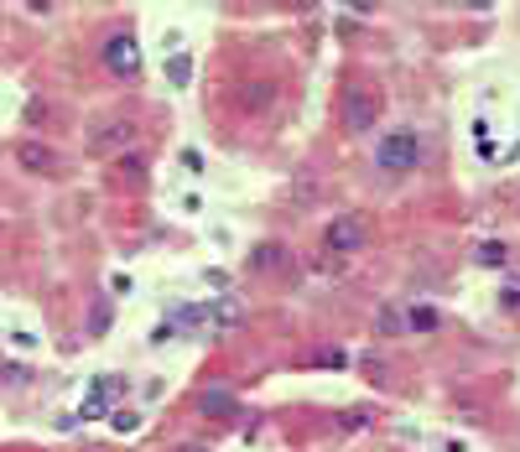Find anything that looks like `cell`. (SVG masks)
Listing matches in <instances>:
<instances>
[{"label": "cell", "mask_w": 520, "mask_h": 452, "mask_svg": "<svg viewBox=\"0 0 520 452\" xmlns=\"http://www.w3.org/2000/svg\"><path fill=\"white\" fill-rule=\"evenodd\" d=\"M422 156H426V146H422V135L416 131H390V135H380V146H375V161H380V172H416L422 167Z\"/></svg>", "instance_id": "cell-1"}, {"label": "cell", "mask_w": 520, "mask_h": 452, "mask_svg": "<svg viewBox=\"0 0 520 452\" xmlns=\"http://www.w3.org/2000/svg\"><path fill=\"white\" fill-rule=\"evenodd\" d=\"M375 109H380V99L369 94V89H349V94H343V120H349V131H369V125H375Z\"/></svg>", "instance_id": "cell-2"}, {"label": "cell", "mask_w": 520, "mask_h": 452, "mask_svg": "<svg viewBox=\"0 0 520 452\" xmlns=\"http://www.w3.org/2000/svg\"><path fill=\"white\" fill-rule=\"evenodd\" d=\"M365 245V224L359 218H333L328 224V250H359Z\"/></svg>", "instance_id": "cell-3"}, {"label": "cell", "mask_w": 520, "mask_h": 452, "mask_svg": "<svg viewBox=\"0 0 520 452\" xmlns=\"http://www.w3.org/2000/svg\"><path fill=\"white\" fill-rule=\"evenodd\" d=\"M105 63H109L115 73H136V68H141V52H136V42H130V36H109Z\"/></svg>", "instance_id": "cell-4"}, {"label": "cell", "mask_w": 520, "mask_h": 452, "mask_svg": "<svg viewBox=\"0 0 520 452\" xmlns=\"http://www.w3.org/2000/svg\"><path fill=\"white\" fill-rule=\"evenodd\" d=\"M479 265H505V245H479Z\"/></svg>", "instance_id": "cell-5"}, {"label": "cell", "mask_w": 520, "mask_h": 452, "mask_svg": "<svg viewBox=\"0 0 520 452\" xmlns=\"http://www.w3.org/2000/svg\"><path fill=\"white\" fill-rule=\"evenodd\" d=\"M21 161H26V167H47V151H42V146H26Z\"/></svg>", "instance_id": "cell-6"}, {"label": "cell", "mask_w": 520, "mask_h": 452, "mask_svg": "<svg viewBox=\"0 0 520 452\" xmlns=\"http://www.w3.org/2000/svg\"><path fill=\"white\" fill-rule=\"evenodd\" d=\"M499 302H505L510 312H520V286H510V291H505V297H499Z\"/></svg>", "instance_id": "cell-7"}, {"label": "cell", "mask_w": 520, "mask_h": 452, "mask_svg": "<svg viewBox=\"0 0 520 452\" xmlns=\"http://www.w3.org/2000/svg\"><path fill=\"white\" fill-rule=\"evenodd\" d=\"M182 452H208V447H182Z\"/></svg>", "instance_id": "cell-8"}]
</instances>
